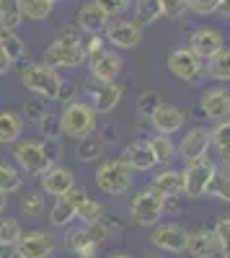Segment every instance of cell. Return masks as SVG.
Returning a JSON list of instances; mask_svg holds the SVG:
<instances>
[{"instance_id": "obj_35", "label": "cell", "mask_w": 230, "mask_h": 258, "mask_svg": "<svg viewBox=\"0 0 230 258\" xmlns=\"http://www.w3.org/2000/svg\"><path fill=\"white\" fill-rule=\"evenodd\" d=\"M21 6H24V18L29 21H47L54 8L49 0H21Z\"/></svg>"}, {"instance_id": "obj_15", "label": "cell", "mask_w": 230, "mask_h": 258, "mask_svg": "<svg viewBox=\"0 0 230 258\" xmlns=\"http://www.w3.org/2000/svg\"><path fill=\"white\" fill-rule=\"evenodd\" d=\"M109 16L106 11H103L96 0L93 3H83L78 8V18H75V26L83 31V34H88V36H103V31H106L109 26Z\"/></svg>"}, {"instance_id": "obj_29", "label": "cell", "mask_w": 230, "mask_h": 258, "mask_svg": "<svg viewBox=\"0 0 230 258\" xmlns=\"http://www.w3.org/2000/svg\"><path fill=\"white\" fill-rule=\"evenodd\" d=\"M21 24H24V6L21 0H0V26L16 31Z\"/></svg>"}, {"instance_id": "obj_27", "label": "cell", "mask_w": 230, "mask_h": 258, "mask_svg": "<svg viewBox=\"0 0 230 258\" xmlns=\"http://www.w3.org/2000/svg\"><path fill=\"white\" fill-rule=\"evenodd\" d=\"M103 142L98 135H86V137H80L78 140V147H75V158L80 160V163H93V160H98L101 155H103Z\"/></svg>"}, {"instance_id": "obj_10", "label": "cell", "mask_w": 230, "mask_h": 258, "mask_svg": "<svg viewBox=\"0 0 230 258\" xmlns=\"http://www.w3.org/2000/svg\"><path fill=\"white\" fill-rule=\"evenodd\" d=\"M57 250L54 238L47 230H29L21 235L16 243V255L18 258H52Z\"/></svg>"}, {"instance_id": "obj_38", "label": "cell", "mask_w": 230, "mask_h": 258, "mask_svg": "<svg viewBox=\"0 0 230 258\" xmlns=\"http://www.w3.org/2000/svg\"><path fill=\"white\" fill-rule=\"evenodd\" d=\"M160 93L158 91H145L140 98H137V111L145 116V119H150L155 111H158V106H160Z\"/></svg>"}, {"instance_id": "obj_25", "label": "cell", "mask_w": 230, "mask_h": 258, "mask_svg": "<svg viewBox=\"0 0 230 258\" xmlns=\"http://www.w3.org/2000/svg\"><path fill=\"white\" fill-rule=\"evenodd\" d=\"M65 248H68L70 253H75V258H93V253H96L98 245L86 235V230L78 227V230H68V235H65Z\"/></svg>"}, {"instance_id": "obj_5", "label": "cell", "mask_w": 230, "mask_h": 258, "mask_svg": "<svg viewBox=\"0 0 230 258\" xmlns=\"http://www.w3.org/2000/svg\"><path fill=\"white\" fill-rule=\"evenodd\" d=\"M13 158H16L18 170H24V173H29V176H44L54 165L47 158L44 150H41V142H36V140H21L13 150Z\"/></svg>"}, {"instance_id": "obj_42", "label": "cell", "mask_w": 230, "mask_h": 258, "mask_svg": "<svg viewBox=\"0 0 230 258\" xmlns=\"http://www.w3.org/2000/svg\"><path fill=\"white\" fill-rule=\"evenodd\" d=\"M24 114H26V119H29V121L39 124V121H41V116L47 114V106H44V101H41V98H31V101H26V103H24Z\"/></svg>"}, {"instance_id": "obj_48", "label": "cell", "mask_w": 230, "mask_h": 258, "mask_svg": "<svg viewBox=\"0 0 230 258\" xmlns=\"http://www.w3.org/2000/svg\"><path fill=\"white\" fill-rule=\"evenodd\" d=\"M103 41H106L103 36H88L86 41H83V52H86V57H88V59H91V57H96L98 52L106 49V47H103Z\"/></svg>"}, {"instance_id": "obj_57", "label": "cell", "mask_w": 230, "mask_h": 258, "mask_svg": "<svg viewBox=\"0 0 230 258\" xmlns=\"http://www.w3.org/2000/svg\"><path fill=\"white\" fill-rule=\"evenodd\" d=\"M220 253H222V258H230V245H225V248H222Z\"/></svg>"}, {"instance_id": "obj_4", "label": "cell", "mask_w": 230, "mask_h": 258, "mask_svg": "<svg viewBox=\"0 0 230 258\" xmlns=\"http://www.w3.org/2000/svg\"><path fill=\"white\" fill-rule=\"evenodd\" d=\"M96 186L109 194V197H119L132 188V168L124 163L122 158L114 160H103L96 170Z\"/></svg>"}, {"instance_id": "obj_47", "label": "cell", "mask_w": 230, "mask_h": 258, "mask_svg": "<svg viewBox=\"0 0 230 258\" xmlns=\"http://www.w3.org/2000/svg\"><path fill=\"white\" fill-rule=\"evenodd\" d=\"M75 93H78V85H75L73 80H62V83H60V91H57V98H54V101H60L62 106H68V103L75 98Z\"/></svg>"}, {"instance_id": "obj_56", "label": "cell", "mask_w": 230, "mask_h": 258, "mask_svg": "<svg viewBox=\"0 0 230 258\" xmlns=\"http://www.w3.org/2000/svg\"><path fill=\"white\" fill-rule=\"evenodd\" d=\"M106 258H132V255L130 253H109Z\"/></svg>"}, {"instance_id": "obj_17", "label": "cell", "mask_w": 230, "mask_h": 258, "mask_svg": "<svg viewBox=\"0 0 230 258\" xmlns=\"http://www.w3.org/2000/svg\"><path fill=\"white\" fill-rule=\"evenodd\" d=\"M222 34L215 29V26H202V29H194V34L189 36V49L199 57V59H210L212 54H217L222 49Z\"/></svg>"}, {"instance_id": "obj_14", "label": "cell", "mask_w": 230, "mask_h": 258, "mask_svg": "<svg viewBox=\"0 0 230 258\" xmlns=\"http://www.w3.org/2000/svg\"><path fill=\"white\" fill-rule=\"evenodd\" d=\"M88 68H91L93 80H98L101 85L103 83H117V78L124 70V59H122V54H117L111 49H103V52H98L96 57L88 59Z\"/></svg>"}, {"instance_id": "obj_8", "label": "cell", "mask_w": 230, "mask_h": 258, "mask_svg": "<svg viewBox=\"0 0 230 258\" xmlns=\"http://www.w3.org/2000/svg\"><path fill=\"white\" fill-rule=\"evenodd\" d=\"M86 52H83V44L78 41H62V39H54L52 44L47 47L44 52V62L54 70H75L86 62Z\"/></svg>"}, {"instance_id": "obj_23", "label": "cell", "mask_w": 230, "mask_h": 258, "mask_svg": "<svg viewBox=\"0 0 230 258\" xmlns=\"http://www.w3.org/2000/svg\"><path fill=\"white\" fill-rule=\"evenodd\" d=\"M150 186H155L163 197H181L184 194V173L176 168H163Z\"/></svg>"}, {"instance_id": "obj_45", "label": "cell", "mask_w": 230, "mask_h": 258, "mask_svg": "<svg viewBox=\"0 0 230 258\" xmlns=\"http://www.w3.org/2000/svg\"><path fill=\"white\" fill-rule=\"evenodd\" d=\"M215 238H217V243H220V250L225 248V245H230V217H220L217 222H215Z\"/></svg>"}, {"instance_id": "obj_44", "label": "cell", "mask_w": 230, "mask_h": 258, "mask_svg": "<svg viewBox=\"0 0 230 258\" xmlns=\"http://www.w3.org/2000/svg\"><path fill=\"white\" fill-rule=\"evenodd\" d=\"M186 6L197 16H210V13H217L220 0H186Z\"/></svg>"}, {"instance_id": "obj_24", "label": "cell", "mask_w": 230, "mask_h": 258, "mask_svg": "<svg viewBox=\"0 0 230 258\" xmlns=\"http://www.w3.org/2000/svg\"><path fill=\"white\" fill-rule=\"evenodd\" d=\"M24 135V116L16 111H0V145H13Z\"/></svg>"}, {"instance_id": "obj_43", "label": "cell", "mask_w": 230, "mask_h": 258, "mask_svg": "<svg viewBox=\"0 0 230 258\" xmlns=\"http://www.w3.org/2000/svg\"><path fill=\"white\" fill-rule=\"evenodd\" d=\"M160 11L165 18H181L189 6H186V0H160Z\"/></svg>"}, {"instance_id": "obj_33", "label": "cell", "mask_w": 230, "mask_h": 258, "mask_svg": "<svg viewBox=\"0 0 230 258\" xmlns=\"http://www.w3.org/2000/svg\"><path fill=\"white\" fill-rule=\"evenodd\" d=\"M0 49L8 52V57H11L13 62H16V59H24V54H26L24 41L16 36V31H8V29H3V26H0Z\"/></svg>"}, {"instance_id": "obj_54", "label": "cell", "mask_w": 230, "mask_h": 258, "mask_svg": "<svg viewBox=\"0 0 230 258\" xmlns=\"http://www.w3.org/2000/svg\"><path fill=\"white\" fill-rule=\"evenodd\" d=\"M220 155H222V163H225V165H227V168H230V145H227V147H222V150H220Z\"/></svg>"}, {"instance_id": "obj_18", "label": "cell", "mask_w": 230, "mask_h": 258, "mask_svg": "<svg viewBox=\"0 0 230 258\" xmlns=\"http://www.w3.org/2000/svg\"><path fill=\"white\" fill-rule=\"evenodd\" d=\"M150 124L155 126L158 135H176L186 124V114L174 103H160L158 111L150 116Z\"/></svg>"}, {"instance_id": "obj_19", "label": "cell", "mask_w": 230, "mask_h": 258, "mask_svg": "<svg viewBox=\"0 0 230 258\" xmlns=\"http://www.w3.org/2000/svg\"><path fill=\"white\" fill-rule=\"evenodd\" d=\"M41 178V194H49V197H62L75 186V173L65 165H52Z\"/></svg>"}, {"instance_id": "obj_46", "label": "cell", "mask_w": 230, "mask_h": 258, "mask_svg": "<svg viewBox=\"0 0 230 258\" xmlns=\"http://www.w3.org/2000/svg\"><path fill=\"white\" fill-rule=\"evenodd\" d=\"M96 3L106 11L109 18H111V16H122L124 11L130 8V0H96Z\"/></svg>"}, {"instance_id": "obj_22", "label": "cell", "mask_w": 230, "mask_h": 258, "mask_svg": "<svg viewBox=\"0 0 230 258\" xmlns=\"http://www.w3.org/2000/svg\"><path fill=\"white\" fill-rule=\"evenodd\" d=\"M122 96H124V88L119 83H103V85H98V91L93 93V103L91 106L96 109V114H109V111H114L119 106Z\"/></svg>"}, {"instance_id": "obj_50", "label": "cell", "mask_w": 230, "mask_h": 258, "mask_svg": "<svg viewBox=\"0 0 230 258\" xmlns=\"http://www.w3.org/2000/svg\"><path fill=\"white\" fill-rule=\"evenodd\" d=\"M57 39H62V41H78V44H83V31L75 24H68V26H62Z\"/></svg>"}, {"instance_id": "obj_28", "label": "cell", "mask_w": 230, "mask_h": 258, "mask_svg": "<svg viewBox=\"0 0 230 258\" xmlns=\"http://www.w3.org/2000/svg\"><path fill=\"white\" fill-rule=\"evenodd\" d=\"M148 142H150V150H153L158 165H168V163H174V158H179V147L174 145V140L168 135H155Z\"/></svg>"}, {"instance_id": "obj_39", "label": "cell", "mask_w": 230, "mask_h": 258, "mask_svg": "<svg viewBox=\"0 0 230 258\" xmlns=\"http://www.w3.org/2000/svg\"><path fill=\"white\" fill-rule=\"evenodd\" d=\"M39 129L41 135H44V140H60L62 137V126H60V114H44L39 121Z\"/></svg>"}, {"instance_id": "obj_40", "label": "cell", "mask_w": 230, "mask_h": 258, "mask_svg": "<svg viewBox=\"0 0 230 258\" xmlns=\"http://www.w3.org/2000/svg\"><path fill=\"white\" fill-rule=\"evenodd\" d=\"M210 142H212L217 150H222V147L230 145V119L215 121V126L210 129Z\"/></svg>"}, {"instance_id": "obj_30", "label": "cell", "mask_w": 230, "mask_h": 258, "mask_svg": "<svg viewBox=\"0 0 230 258\" xmlns=\"http://www.w3.org/2000/svg\"><path fill=\"white\" fill-rule=\"evenodd\" d=\"M24 188V176H21V170L13 165V163H6L0 160V194H16Z\"/></svg>"}, {"instance_id": "obj_49", "label": "cell", "mask_w": 230, "mask_h": 258, "mask_svg": "<svg viewBox=\"0 0 230 258\" xmlns=\"http://www.w3.org/2000/svg\"><path fill=\"white\" fill-rule=\"evenodd\" d=\"M41 150L47 153V158L57 165V160L62 158V145H60V140H44L41 142Z\"/></svg>"}, {"instance_id": "obj_6", "label": "cell", "mask_w": 230, "mask_h": 258, "mask_svg": "<svg viewBox=\"0 0 230 258\" xmlns=\"http://www.w3.org/2000/svg\"><path fill=\"white\" fill-rule=\"evenodd\" d=\"M165 64H168V73L184 83H199L207 73H204V59H199L189 47H179L168 54V59H165Z\"/></svg>"}, {"instance_id": "obj_9", "label": "cell", "mask_w": 230, "mask_h": 258, "mask_svg": "<svg viewBox=\"0 0 230 258\" xmlns=\"http://www.w3.org/2000/svg\"><path fill=\"white\" fill-rule=\"evenodd\" d=\"M186 240H189V230L179 222H158L150 232V243L165 253H186Z\"/></svg>"}, {"instance_id": "obj_11", "label": "cell", "mask_w": 230, "mask_h": 258, "mask_svg": "<svg viewBox=\"0 0 230 258\" xmlns=\"http://www.w3.org/2000/svg\"><path fill=\"white\" fill-rule=\"evenodd\" d=\"M199 109H202V116L212 119V121L230 119V88H225V85H210L199 98Z\"/></svg>"}, {"instance_id": "obj_41", "label": "cell", "mask_w": 230, "mask_h": 258, "mask_svg": "<svg viewBox=\"0 0 230 258\" xmlns=\"http://www.w3.org/2000/svg\"><path fill=\"white\" fill-rule=\"evenodd\" d=\"M83 230H86V235H88V238L96 243V245H101L103 240H106L109 238V235H111V227L106 225V222H103V217L98 220V222H91V225H83Z\"/></svg>"}, {"instance_id": "obj_31", "label": "cell", "mask_w": 230, "mask_h": 258, "mask_svg": "<svg viewBox=\"0 0 230 258\" xmlns=\"http://www.w3.org/2000/svg\"><path fill=\"white\" fill-rule=\"evenodd\" d=\"M163 16L160 0H137L135 3V21L140 26H150Z\"/></svg>"}, {"instance_id": "obj_51", "label": "cell", "mask_w": 230, "mask_h": 258, "mask_svg": "<svg viewBox=\"0 0 230 258\" xmlns=\"http://www.w3.org/2000/svg\"><path fill=\"white\" fill-rule=\"evenodd\" d=\"M11 68H13V59L8 57V52H3V49H0V75H6Z\"/></svg>"}, {"instance_id": "obj_16", "label": "cell", "mask_w": 230, "mask_h": 258, "mask_svg": "<svg viewBox=\"0 0 230 258\" xmlns=\"http://www.w3.org/2000/svg\"><path fill=\"white\" fill-rule=\"evenodd\" d=\"M210 129L204 126H192L189 132L184 135V140L176 145L179 147V158H184L186 163L207 158V150H210Z\"/></svg>"}, {"instance_id": "obj_1", "label": "cell", "mask_w": 230, "mask_h": 258, "mask_svg": "<svg viewBox=\"0 0 230 258\" xmlns=\"http://www.w3.org/2000/svg\"><path fill=\"white\" fill-rule=\"evenodd\" d=\"M21 83L29 93H34L41 101H54L62 78L57 75L54 68H49L47 62H29L24 70H21Z\"/></svg>"}, {"instance_id": "obj_34", "label": "cell", "mask_w": 230, "mask_h": 258, "mask_svg": "<svg viewBox=\"0 0 230 258\" xmlns=\"http://www.w3.org/2000/svg\"><path fill=\"white\" fill-rule=\"evenodd\" d=\"M44 207H47V202H44V197H41V191H29L26 197H21V204H18L24 217H41V214H44Z\"/></svg>"}, {"instance_id": "obj_12", "label": "cell", "mask_w": 230, "mask_h": 258, "mask_svg": "<svg viewBox=\"0 0 230 258\" xmlns=\"http://www.w3.org/2000/svg\"><path fill=\"white\" fill-rule=\"evenodd\" d=\"M83 199H86V191H83L80 186H73L68 194L57 197V202L49 209V222L54 227H70V222L75 220V212H78Z\"/></svg>"}, {"instance_id": "obj_13", "label": "cell", "mask_w": 230, "mask_h": 258, "mask_svg": "<svg viewBox=\"0 0 230 258\" xmlns=\"http://www.w3.org/2000/svg\"><path fill=\"white\" fill-rule=\"evenodd\" d=\"M103 39L117 49H135L142 41V26L137 21H114L103 31Z\"/></svg>"}, {"instance_id": "obj_21", "label": "cell", "mask_w": 230, "mask_h": 258, "mask_svg": "<svg viewBox=\"0 0 230 258\" xmlns=\"http://www.w3.org/2000/svg\"><path fill=\"white\" fill-rule=\"evenodd\" d=\"M186 253L192 258H215L220 253V243L215 238L212 230H197L189 232V240H186Z\"/></svg>"}, {"instance_id": "obj_36", "label": "cell", "mask_w": 230, "mask_h": 258, "mask_svg": "<svg viewBox=\"0 0 230 258\" xmlns=\"http://www.w3.org/2000/svg\"><path fill=\"white\" fill-rule=\"evenodd\" d=\"M101 217H103V207H101V202H96V199H91V197L83 199L80 207H78V212H75V220H80L83 225L98 222Z\"/></svg>"}, {"instance_id": "obj_2", "label": "cell", "mask_w": 230, "mask_h": 258, "mask_svg": "<svg viewBox=\"0 0 230 258\" xmlns=\"http://www.w3.org/2000/svg\"><path fill=\"white\" fill-rule=\"evenodd\" d=\"M60 126L65 137H73V140L86 137L96 129V109L86 101H70L60 111Z\"/></svg>"}, {"instance_id": "obj_58", "label": "cell", "mask_w": 230, "mask_h": 258, "mask_svg": "<svg viewBox=\"0 0 230 258\" xmlns=\"http://www.w3.org/2000/svg\"><path fill=\"white\" fill-rule=\"evenodd\" d=\"M145 258H160V255H155V253H148V255H145Z\"/></svg>"}, {"instance_id": "obj_52", "label": "cell", "mask_w": 230, "mask_h": 258, "mask_svg": "<svg viewBox=\"0 0 230 258\" xmlns=\"http://www.w3.org/2000/svg\"><path fill=\"white\" fill-rule=\"evenodd\" d=\"M16 255V248L11 245H0V258H13Z\"/></svg>"}, {"instance_id": "obj_7", "label": "cell", "mask_w": 230, "mask_h": 258, "mask_svg": "<svg viewBox=\"0 0 230 258\" xmlns=\"http://www.w3.org/2000/svg\"><path fill=\"white\" fill-rule=\"evenodd\" d=\"M215 170H217L215 163L207 160V158L186 163V168L181 170L184 173V194L189 199H202L207 194V186H210L212 176H215Z\"/></svg>"}, {"instance_id": "obj_55", "label": "cell", "mask_w": 230, "mask_h": 258, "mask_svg": "<svg viewBox=\"0 0 230 258\" xmlns=\"http://www.w3.org/2000/svg\"><path fill=\"white\" fill-rule=\"evenodd\" d=\"M6 207H8V199H6V194H0V214L6 212Z\"/></svg>"}, {"instance_id": "obj_26", "label": "cell", "mask_w": 230, "mask_h": 258, "mask_svg": "<svg viewBox=\"0 0 230 258\" xmlns=\"http://www.w3.org/2000/svg\"><path fill=\"white\" fill-rule=\"evenodd\" d=\"M204 73L217 83H230V47H222L204 62Z\"/></svg>"}, {"instance_id": "obj_32", "label": "cell", "mask_w": 230, "mask_h": 258, "mask_svg": "<svg viewBox=\"0 0 230 258\" xmlns=\"http://www.w3.org/2000/svg\"><path fill=\"white\" fill-rule=\"evenodd\" d=\"M204 197H215L225 204H230V170H215V176L210 181V186H207V194Z\"/></svg>"}, {"instance_id": "obj_59", "label": "cell", "mask_w": 230, "mask_h": 258, "mask_svg": "<svg viewBox=\"0 0 230 258\" xmlns=\"http://www.w3.org/2000/svg\"><path fill=\"white\" fill-rule=\"evenodd\" d=\"M49 3H52V6H54V3H60V0H49Z\"/></svg>"}, {"instance_id": "obj_20", "label": "cell", "mask_w": 230, "mask_h": 258, "mask_svg": "<svg viewBox=\"0 0 230 258\" xmlns=\"http://www.w3.org/2000/svg\"><path fill=\"white\" fill-rule=\"evenodd\" d=\"M122 160L127 163L132 170H153L158 165L153 150H150V142L148 140H132L122 153Z\"/></svg>"}, {"instance_id": "obj_3", "label": "cell", "mask_w": 230, "mask_h": 258, "mask_svg": "<svg viewBox=\"0 0 230 258\" xmlns=\"http://www.w3.org/2000/svg\"><path fill=\"white\" fill-rule=\"evenodd\" d=\"M130 214H132V222H137L140 227H155L165 214V197L155 186H145L135 194Z\"/></svg>"}, {"instance_id": "obj_37", "label": "cell", "mask_w": 230, "mask_h": 258, "mask_svg": "<svg viewBox=\"0 0 230 258\" xmlns=\"http://www.w3.org/2000/svg\"><path fill=\"white\" fill-rule=\"evenodd\" d=\"M21 235H24V230H21V222H18V220H13V217H0V245L16 248V243L21 240Z\"/></svg>"}, {"instance_id": "obj_53", "label": "cell", "mask_w": 230, "mask_h": 258, "mask_svg": "<svg viewBox=\"0 0 230 258\" xmlns=\"http://www.w3.org/2000/svg\"><path fill=\"white\" fill-rule=\"evenodd\" d=\"M217 13H222V16H227V18H230V0H220Z\"/></svg>"}]
</instances>
